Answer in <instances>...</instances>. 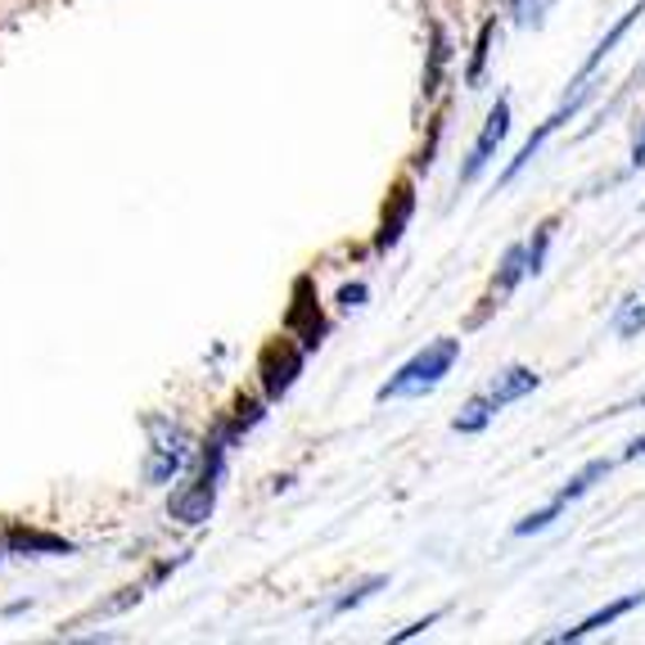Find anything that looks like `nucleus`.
Here are the masks:
<instances>
[{
    "mask_svg": "<svg viewBox=\"0 0 645 645\" xmlns=\"http://www.w3.org/2000/svg\"><path fill=\"white\" fill-rule=\"evenodd\" d=\"M10 551V546H6V533H0V556H6Z\"/></svg>",
    "mask_w": 645,
    "mask_h": 645,
    "instance_id": "nucleus-29",
    "label": "nucleus"
},
{
    "mask_svg": "<svg viewBox=\"0 0 645 645\" xmlns=\"http://www.w3.org/2000/svg\"><path fill=\"white\" fill-rule=\"evenodd\" d=\"M610 470H614V461H605V456H601V461H587V465H582V470H578V474H573V479H569V483H565V487H560V492H556V496H551V502H546L541 510H533V515H524V519L515 524V537L546 533V528H551V524L565 515V506H573L578 496H587V492H591L595 483H601V479H610Z\"/></svg>",
    "mask_w": 645,
    "mask_h": 645,
    "instance_id": "nucleus-6",
    "label": "nucleus"
},
{
    "mask_svg": "<svg viewBox=\"0 0 645 645\" xmlns=\"http://www.w3.org/2000/svg\"><path fill=\"white\" fill-rule=\"evenodd\" d=\"M641 168H645V118H641V127L632 136V172H641Z\"/></svg>",
    "mask_w": 645,
    "mask_h": 645,
    "instance_id": "nucleus-26",
    "label": "nucleus"
},
{
    "mask_svg": "<svg viewBox=\"0 0 645 645\" xmlns=\"http://www.w3.org/2000/svg\"><path fill=\"white\" fill-rule=\"evenodd\" d=\"M230 433L226 424L213 429V438L204 442V452H198V465L190 470V479L172 492V502H168V515L185 528L194 524H208L213 510H217V496H222V483H226V456H230Z\"/></svg>",
    "mask_w": 645,
    "mask_h": 645,
    "instance_id": "nucleus-1",
    "label": "nucleus"
},
{
    "mask_svg": "<svg viewBox=\"0 0 645 645\" xmlns=\"http://www.w3.org/2000/svg\"><path fill=\"white\" fill-rule=\"evenodd\" d=\"M262 420H267V402H258V397H244V393H239V397H235V407H230V416H226L222 424H226V433L239 442L248 429H258Z\"/></svg>",
    "mask_w": 645,
    "mask_h": 645,
    "instance_id": "nucleus-17",
    "label": "nucleus"
},
{
    "mask_svg": "<svg viewBox=\"0 0 645 645\" xmlns=\"http://www.w3.org/2000/svg\"><path fill=\"white\" fill-rule=\"evenodd\" d=\"M496 36H502V23H496V19H487V23L479 28V36H474L470 64H465V86H470V90H479V86L487 82V60H492V45H496Z\"/></svg>",
    "mask_w": 645,
    "mask_h": 645,
    "instance_id": "nucleus-15",
    "label": "nucleus"
},
{
    "mask_svg": "<svg viewBox=\"0 0 645 645\" xmlns=\"http://www.w3.org/2000/svg\"><path fill=\"white\" fill-rule=\"evenodd\" d=\"M284 330L308 347V353H316V347L325 343L330 334V316L321 312V298H316V280L312 276H298L293 280V293H289V312H284Z\"/></svg>",
    "mask_w": 645,
    "mask_h": 645,
    "instance_id": "nucleus-7",
    "label": "nucleus"
},
{
    "mask_svg": "<svg viewBox=\"0 0 645 645\" xmlns=\"http://www.w3.org/2000/svg\"><path fill=\"white\" fill-rule=\"evenodd\" d=\"M595 86H605V82H591V77H587V82H578V86L565 95V105H560L551 118H546V122H541V127H537V131L524 140V149H519V154L510 159V168L502 172V190H506V185H515V181H519V172H524V168H528V163L541 154V149H546V140H551V136H556L565 122H573V118L587 109V99L595 95Z\"/></svg>",
    "mask_w": 645,
    "mask_h": 645,
    "instance_id": "nucleus-5",
    "label": "nucleus"
},
{
    "mask_svg": "<svg viewBox=\"0 0 645 645\" xmlns=\"http://www.w3.org/2000/svg\"><path fill=\"white\" fill-rule=\"evenodd\" d=\"M506 136H510V99L502 95V99H496V105H492V114H487V122H483V131H479L474 149L465 154V168H461L456 185H474V181L487 172V163L496 159V149L506 144Z\"/></svg>",
    "mask_w": 645,
    "mask_h": 645,
    "instance_id": "nucleus-8",
    "label": "nucleus"
},
{
    "mask_svg": "<svg viewBox=\"0 0 645 645\" xmlns=\"http://www.w3.org/2000/svg\"><path fill=\"white\" fill-rule=\"evenodd\" d=\"M416 217V181L411 176H397L388 185V198H384V213H379V230H375V254H388V248L402 244L407 226Z\"/></svg>",
    "mask_w": 645,
    "mask_h": 645,
    "instance_id": "nucleus-9",
    "label": "nucleus"
},
{
    "mask_svg": "<svg viewBox=\"0 0 645 645\" xmlns=\"http://www.w3.org/2000/svg\"><path fill=\"white\" fill-rule=\"evenodd\" d=\"M641 19H645V0H636V6H632L627 14H619V23H614V28H610L601 41H595V50H591V55L582 60V68L573 73V86H578V82H587V77H595V68H601V64L614 55V50L623 45V36H627V32H632Z\"/></svg>",
    "mask_w": 645,
    "mask_h": 645,
    "instance_id": "nucleus-13",
    "label": "nucleus"
},
{
    "mask_svg": "<svg viewBox=\"0 0 645 645\" xmlns=\"http://www.w3.org/2000/svg\"><path fill=\"white\" fill-rule=\"evenodd\" d=\"M541 384V375L533 370V366H506L502 375L492 379V388H487V397H492V407L502 411V407H510V402H519V397H528L533 388Z\"/></svg>",
    "mask_w": 645,
    "mask_h": 645,
    "instance_id": "nucleus-14",
    "label": "nucleus"
},
{
    "mask_svg": "<svg viewBox=\"0 0 645 645\" xmlns=\"http://www.w3.org/2000/svg\"><path fill=\"white\" fill-rule=\"evenodd\" d=\"M610 325H614L619 338H641L645 334V303H641V298H623Z\"/></svg>",
    "mask_w": 645,
    "mask_h": 645,
    "instance_id": "nucleus-20",
    "label": "nucleus"
},
{
    "mask_svg": "<svg viewBox=\"0 0 645 645\" xmlns=\"http://www.w3.org/2000/svg\"><path fill=\"white\" fill-rule=\"evenodd\" d=\"M641 407H645V393H641V397H632V402H619V407H614V411H605V416H627V411H641Z\"/></svg>",
    "mask_w": 645,
    "mask_h": 645,
    "instance_id": "nucleus-28",
    "label": "nucleus"
},
{
    "mask_svg": "<svg viewBox=\"0 0 645 645\" xmlns=\"http://www.w3.org/2000/svg\"><path fill=\"white\" fill-rule=\"evenodd\" d=\"M456 362H461V338H433V343L420 347L411 362L397 366L393 379L379 384L375 402H397V397H424V393H433L447 375H452Z\"/></svg>",
    "mask_w": 645,
    "mask_h": 645,
    "instance_id": "nucleus-2",
    "label": "nucleus"
},
{
    "mask_svg": "<svg viewBox=\"0 0 645 645\" xmlns=\"http://www.w3.org/2000/svg\"><path fill=\"white\" fill-rule=\"evenodd\" d=\"M303 362H308V347L298 343L289 330L276 334L262 353H258V384H262V397L267 402H280V397L298 384V375H303Z\"/></svg>",
    "mask_w": 645,
    "mask_h": 645,
    "instance_id": "nucleus-4",
    "label": "nucleus"
},
{
    "mask_svg": "<svg viewBox=\"0 0 645 645\" xmlns=\"http://www.w3.org/2000/svg\"><path fill=\"white\" fill-rule=\"evenodd\" d=\"M190 465V433L163 416L149 420V452H144V483L163 487Z\"/></svg>",
    "mask_w": 645,
    "mask_h": 645,
    "instance_id": "nucleus-3",
    "label": "nucleus"
},
{
    "mask_svg": "<svg viewBox=\"0 0 645 645\" xmlns=\"http://www.w3.org/2000/svg\"><path fill=\"white\" fill-rule=\"evenodd\" d=\"M6 546L14 556H73L77 546L60 533H45V528H32V524H10L6 528Z\"/></svg>",
    "mask_w": 645,
    "mask_h": 645,
    "instance_id": "nucleus-10",
    "label": "nucleus"
},
{
    "mask_svg": "<svg viewBox=\"0 0 645 645\" xmlns=\"http://www.w3.org/2000/svg\"><path fill=\"white\" fill-rule=\"evenodd\" d=\"M492 416H496V407H492V397H487V393H474V397H470V402L461 407V416H456L452 424H456V433H483Z\"/></svg>",
    "mask_w": 645,
    "mask_h": 645,
    "instance_id": "nucleus-18",
    "label": "nucleus"
},
{
    "mask_svg": "<svg viewBox=\"0 0 645 645\" xmlns=\"http://www.w3.org/2000/svg\"><path fill=\"white\" fill-rule=\"evenodd\" d=\"M551 235H556V217H546V222L533 226V239H524L528 276H541V271H546V248H551Z\"/></svg>",
    "mask_w": 645,
    "mask_h": 645,
    "instance_id": "nucleus-19",
    "label": "nucleus"
},
{
    "mask_svg": "<svg viewBox=\"0 0 645 645\" xmlns=\"http://www.w3.org/2000/svg\"><path fill=\"white\" fill-rule=\"evenodd\" d=\"M641 86H645V64H636V68H632V77H627V82L619 86V95L610 99V105H605L601 114H595V122H591V131H595V127H601V122H610V118H614V114H619V109L627 105V99H632V95H636Z\"/></svg>",
    "mask_w": 645,
    "mask_h": 645,
    "instance_id": "nucleus-22",
    "label": "nucleus"
},
{
    "mask_svg": "<svg viewBox=\"0 0 645 645\" xmlns=\"http://www.w3.org/2000/svg\"><path fill=\"white\" fill-rule=\"evenodd\" d=\"M438 619H442V610H433V614H424V619H416L411 627H402V632H397L393 641H416V636H424V632H429V627H433Z\"/></svg>",
    "mask_w": 645,
    "mask_h": 645,
    "instance_id": "nucleus-25",
    "label": "nucleus"
},
{
    "mask_svg": "<svg viewBox=\"0 0 645 645\" xmlns=\"http://www.w3.org/2000/svg\"><path fill=\"white\" fill-rule=\"evenodd\" d=\"M384 587H388V578H384V573H375V578H362L357 587H347V591L338 595V601L330 605V614H347V610H357V605H366V601H370V595H375V591H384Z\"/></svg>",
    "mask_w": 645,
    "mask_h": 645,
    "instance_id": "nucleus-21",
    "label": "nucleus"
},
{
    "mask_svg": "<svg viewBox=\"0 0 645 645\" xmlns=\"http://www.w3.org/2000/svg\"><path fill=\"white\" fill-rule=\"evenodd\" d=\"M528 276V258H524V244H510L506 248V258H502V267H496V276H492V289H487V298H483V312L474 316V325L492 312V308H502V298H510L515 289H519V280Z\"/></svg>",
    "mask_w": 645,
    "mask_h": 645,
    "instance_id": "nucleus-12",
    "label": "nucleus"
},
{
    "mask_svg": "<svg viewBox=\"0 0 645 645\" xmlns=\"http://www.w3.org/2000/svg\"><path fill=\"white\" fill-rule=\"evenodd\" d=\"M641 605H645V587H641V591H627V595H619V601H610V605H601L595 614H587L578 627H565V632H556L551 641H560V645H569V641H582V636H591V632H601V627L619 623L623 614H632V610H641Z\"/></svg>",
    "mask_w": 645,
    "mask_h": 645,
    "instance_id": "nucleus-11",
    "label": "nucleus"
},
{
    "mask_svg": "<svg viewBox=\"0 0 645 645\" xmlns=\"http://www.w3.org/2000/svg\"><path fill=\"white\" fill-rule=\"evenodd\" d=\"M636 456H645V433H641V438H632V442L623 447V461H636Z\"/></svg>",
    "mask_w": 645,
    "mask_h": 645,
    "instance_id": "nucleus-27",
    "label": "nucleus"
},
{
    "mask_svg": "<svg viewBox=\"0 0 645 645\" xmlns=\"http://www.w3.org/2000/svg\"><path fill=\"white\" fill-rule=\"evenodd\" d=\"M551 6L556 0H510V14H515L519 28H541L546 14H551Z\"/></svg>",
    "mask_w": 645,
    "mask_h": 645,
    "instance_id": "nucleus-23",
    "label": "nucleus"
},
{
    "mask_svg": "<svg viewBox=\"0 0 645 645\" xmlns=\"http://www.w3.org/2000/svg\"><path fill=\"white\" fill-rule=\"evenodd\" d=\"M366 293H370V289H366L362 280H357V284H343V289H338V308H343V312L362 308V303H366Z\"/></svg>",
    "mask_w": 645,
    "mask_h": 645,
    "instance_id": "nucleus-24",
    "label": "nucleus"
},
{
    "mask_svg": "<svg viewBox=\"0 0 645 645\" xmlns=\"http://www.w3.org/2000/svg\"><path fill=\"white\" fill-rule=\"evenodd\" d=\"M447 64H452V36H447L438 23L429 28V68H424V99H433L438 95V86H442V73H447Z\"/></svg>",
    "mask_w": 645,
    "mask_h": 645,
    "instance_id": "nucleus-16",
    "label": "nucleus"
}]
</instances>
